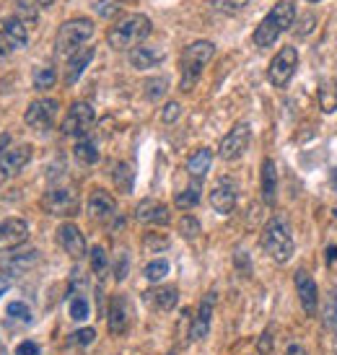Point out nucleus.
I'll use <instances>...</instances> for the list:
<instances>
[{"instance_id":"nucleus-1","label":"nucleus","mask_w":337,"mask_h":355,"mask_svg":"<svg viewBox=\"0 0 337 355\" xmlns=\"http://www.w3.org/2000/svg\"><path fill=\"white\" fill-rule=\"evenodd\" d=\"M213 55H216V44L208 40L192 42V44H187V47L182 50V58H179V70H182L179 86H182V91L195 89V83L200 80L202 70H205V65L213 60Z\"/></svg>"},{"instance_id":"nucleus-2","label":"nucleus","mask_w":337,"mask_h":355,"mask_svg":"<svg viewBox=\"0 0 337 355\" xmlns=\"http://www.w3.org/2000/svg\"><path fill=\"white\" fill-rule=\"evenodd\" d=\"M153 29L148 16L143 13H132L119 19L110 31H107V42H110L112 50H135L140 42L146 40Z\"/></svg>"},{"instance_id":"nucleus-3","label":"nucleus","mask_w":337,"mask_h":355,"mask_svg":"<svg viewBox=\"0 0 337 355\" xmlns=\"http://www.w3.org/2000/svg\"><path fill=\"white\" fill-rule=\"evenodd\" d=\"M262 247L275 262H288L293 257V236L286 218H270L262 228Z\"/></svg>"},{"instance_id":"nucleus-4","label":"nucleus","mask_w":337,"mask_h":355,"mask_svg":"<svg viewBox=\"0 0 337 355\" xmlns=\"http://www.w3.org/2000/svg\"><path fill=\"white\" fill-rule=\"evenodd\" d=\"M94 34V24L89 19H70L65 21L58 31V40H55V50L60 58H73L76 52H80V44L91 40Z\"/></svg>"},{"instance_id":"nucleus-5","label":"nucleus","mask_w":337,"mask_h":355,"mask_svg":"<svg viewBox=\"0 0 337 355\" xmlns=\"http://www.w3.org/2000/svg\"><path fill=\"white\" fill-rule=\"evenodd\" d=\"M40 205L44 213H50V216H60V218H68V216H76L80 207V200H78V192L70 187H55V189H47L44 195H42Z\"/></svg>"},{"instance_id":"nucleus-6","label":"nucleus","mask_w":337,"mask_h":355,"mask_svg":"<svg viewBox=\"0 0 337 355\" xmlns=\"http://www.w3.org/2000/svg\"><path fill=\"white\" fill-rule=\"evenodd\" d=\"M94 119H96V112L91 104L86 101H76L73 107H70L68 117L62 119V132L70 135V138H86L94 128Z\"/></svg>"},{"instance_id":"nucleus-7","label":"nucleus","mask_w":337,"mask_h":355,"mask_svg":"<svg viewBox=\"0 0 337 355\" xmlns=\"http://www.w3.org/2000/svg\"><path fill=\"white\" fill-rule=\"evenodd\" d=\"M296 65H298L296 47H283V50H280L275 58L270 60V68H268L270 83H273V86H278V89H283L288 80L293 78V73H296Z\"/></svg>"},{"instance_id":"nucleus-8","label":"nucleus","mask_w":337,"mask_h":355,"mask_svg":"<svg viewBox=\"0 0 337 355\" xmlns=\"http://www.w3.org/2000/svg\"><path fill=\"white\" fill-rule=\"evenodd\" d=\"M249 140H252V128H249L247 122H239V125H234L223 135V140H221L218 146V156L223 161H236L249 148Z\"/></svg>"},{"instance_id":"nucleus-9","label":"nucleus","mask_w":337,"mask_h":355,"mask_svg":"<svg viewBox=\"0 0 337 355\" xmlns=\"http://www.w3.org/2000/svg\"><path fill=\"white\" fill-rule=\"evenodd\" d=\"M58 101L55 99H37L31 101L26 112H24V122L34 130H47L52 128V122H55V114H58Z\"/></svg>"},{"instance_id":"nucleus-10","label":"nucleus","mask_w":337,"mask_h":355,"mask_svg":"<svg viewBox=\"0 0 337 355\" xmlns=\"http://www.w3.org/2000/svg\"><path fill=\"white\" fill-rule=\"evenodd\" d=\"M86 207H89V218L96 223H112L119 216L117 200L112 198L107 189H94Z\"/></svg>"},{"instance_id":"nucleus-11","label":"nucleus","mask_w":337,"mask_h":355,"mask_svg":"<svg viewBox=\"0 0 337 355\" xmlns=\"http://www.w3.org/2000/svg\"><path fill=\"white\" fill-rule=\"evenodd\" d=\"M29 239V223L24 218H3L0 220V252L21 247Z\"/></svg>"},{"instance_id":"nucleus-12","label":"nucleus","mask_w":337,"mask_h":355,"mask_svg":"<svg viewBox=\"0 0 337 355\" xmlns=\"http://www.w3.org/2000/svg\"><path fill=\"white\" fill-rule=\"evenodd\" d=\"M236 182L231 177H221L218 182H216V187L210 189V205H213V210L216 213H221V216H228L234 207H236Z\"/></svg>"},{"instance_id":"nucleus-13","label":"nucleus","mask_w":337,"mask_h":355,"mask_svg":"<svg viewBox=\"0 0 337 355\" xmlns=\"http://www.w3.org/2000/svg\"><path fill=\"white\" fill-rule=\"evenodd\" d=\"M37 259H40L37 249H10L8 254L0 259V270L8 272V275H24L37 265Z\"/></svg>"},{"instance_id":"nucleus-14","label":"nucleus","mask_w":337,"mask_h":355,"mask_svg":"<svg viewBox=\"0 0 337 355\" xmlns=\"http://www.w3.org/2000/svg\"><path fill=\"white\" fill-rule=\"evenodd\" d=\"M31 161V148L29 146H16V148H8L3 156H0V184L8 182L19 174L21 168Z\"/></svg>"},{"instance_id":"nucleus-15","label":"nucleus","mask_w":337,"mask_h":355,"mask_svg":"<svg viewBox=\"0 0 337 355\" xmlns=\"http://www.w3.org/2000/svg\"><path fill=\"white\" fill-rule=\"evenodd\" d=\"M213 306H216V291H210L208 296L200 301V309L192 316V324H189V340L198 343L205 340V335L210 332V319H213Z\"/></svg>"},{"instance_id":"nucleus-16","label":"nucleus","mask_w":337,"mask_h":355,"mask_svg":"<svg viewBox=\"0 0 337 355\" xmlns=\"http://www.w3.org/2000/svg\"><path fill=\"white\" fill-rule=\"evenodd\" d=\"M135 218L146 226H166L171 220V213H168V207L161 200L146 198L140 200L138 207H135Z\"/></svg>"},{"instance_id":"nucleus-17","label":"nucleus","mask_w":337,"mask_h":355,"mask_svg":"<svg viewBox=\"0 0 337 355\" xmlns=\"http://www.w3.org/2000/svg\"><path fill=\"white\" fill-rule=\"evenodd\" d=\"M296 293H298V301H301V309H304V314H317L319 309V288L314 283V277L309 275L306 270H298L296 272Z\"/></svg>"},{"instance_id":"nucleus-18","label":"nucleus","mask_w":337,"mask_h":355,"mask_svg":"<svg viewBox=\"0 0 337 355\" xmlns=\"http://www.w3.org/2000/svg\"><path fill=\"white\" fill-rule=\"evenodd\" d=\"M58 244L73 259H80L86 254V239H83V234H80V228L76 223H62L58 228Z\"/></svg>"},{"instance_id":"nucleus-19","label":"nucleus","mask_w":337,"mask_h":355,"mask_svg":"<svg viewBox=\"0 0 337 355\" xmlns=\"http://www.w3.org/2000/svg\"><path fill=\"white\" fill-rule=\"evenodd\" d=\"M107 324H110L112 335H125L130 327V304L125 296H114L110 304V314H107Z\"/></svg>"},{"instance_id":"nucleus-20","label":"nucleus","mask_w":337,"mask_h":355,"mask_svg":"<svg viewBox=\"0 0 337 355\" xmlns=\"http://www.w3.org/2000/svg\"><path fill=\"white\" fill-rule=\"evenodd\" d=\"M146 304L156 311H174L179 304V291L174 286H159L146 291Z\"/></svg>"},{"instance_id":"nucleus-21","label":"nucleus","mask_w":337,"mask_h":355,"mask_svg":"<svg viewBox=\"0 0 337 355\" xmlns=\"http://www.w3.org/2000/svg\"><path fill=\"white\" fill-rule=\"evenodd\" d=\"M164 60V52L159 47H148V44H138L135 50H130V65L135 70H148L159 65Z\"/></svg>"},{"instance_id":"nucleus-22","label":"nucleus","mask_w":337,"mask_h":355,"mask_svg":"<svg viewBox=\"0 0 337 355\" xmlns=\"http://www.w3.org/2000/svg\"><path fill=\"white\" fill-rule=\"evenodd\" d=\"M259 187H262V200L273 205L275 202V192H278V168L275 164L265 158L262 161V171H259Z\"/></svg>"},{"instance_id":"nucleus-23","label":"nucleus","mask_w":337,"mask_h":355,"mask_svg":"<svg viewBox=\"0 0 337 355\" xmlns=\"http://www.w3.org/2000/svg\"><path fill=\"white\" fill-rule=\"evenodd\" d=\"M268 19L278 26L280 31H286L293 26V21H296V6L291 3V0H280L273 6V10L268 13Z\"/></svg>"},{"instance_id":"nucleus-24","label":"nucleus","mask_w":337,"mask_h":355,"mask_svg":"<svg viewBox=\"0 0 337 355\" xmlns=\"http://www.w3.org/2000/svg\"><path fill=\"white\" fill-rule=\"evenodd\" d=\"M210 164H213V150L210 148H198L187 158V174L192 179H202L208 174Z\"/></svg>"},{"instance_id":"nucleus-25","label":"nucleus","mask_w":337,"mask_h":355,"mask_svg":"<svg viewBox=\"0 0 337 355\" xmlns=\"http://www.w3.org/2000/svg\"><path fill=\"white\" fill-rule=\"evenodd\" d=\"M91 60H94V47L80 50V52H76L73 58H68V70H65V83H68V86H73V83L80 78V73L86 70V65H89Z\"/></svg>"},{"instance_id":"nucleus-26","label":"nucleus","mask_w":337,"mask_h":355,"mask_svg":"<svg viewBox=\"0 0 337 355\" xmlns=\"http://www.w3.org/2000/svg\"><path fill=\"white\" fill-rule=\"evenodd\" d=\"M3 31H6V37L10 40L13 47H26V42H29V31H26V24L21 19H6L3 21Z\"/></svg>"},{"instance_id":"nucleus-27","label":"nucleus","mask_w":337,"mask_h":355,"mask_svg":"<svg viewBox=\"0 0 337 355\" xmlns=\"http://www.w3.org/2000/svg\"><path fill=\"white\" fill-rule=\"evenodd\" d=\"M112 179H114V184H117L119 192H132V182H135V171H132V166L130 164H114V168H112Z\"/></svg>"},{"instance_id":"nucleus-28","label":"nucleus","mask_w":337,"mask_h":355,"mask_svg":"<svg viewBox=\"0 0 337 355\" xmlns=\"http://www.w3.org/2000/svg\"><path fill=\"white\" fill-rule=\"evenodd\" d=\"M73 156L78 158L80 164H86V166H94L96 161H99V148H96V143L94 140H86L80 138L78 143H76V148H73Z\"/></svg>"},{"instance_id":"nucleus-29","label":"nucleus","mask_w":337,"mask_h":355,"mask_svg":"<svg viewBox=\"0 0 337 355\" xmlns=\"http://www.w3.org/2000/svg\"><path fill=\"white\" fill-rule=\"evenodd\" d=\"M319 109H322L325 114H332L337 109V86L332 80L319 86Z\"/></svg>"},{"instance_id":"nucleus-30","label":"nucleus","mask_w":337,"mask_h":355,"mask_svg":"<svg viewBox=\"0 0 337 355\" xmlns=\"http://www.w3.org/2000/svg\"><path fill=\"white\" fill-rule=\"evenodd\" d=\"M55 80H58V73H55L52 65H40V68L34 70V89L47 91L55 86Z\"/></svg>"},{"instance_id":"nucleus-31","label":"nucleus","mask_w":337,"mask_h":355,"mask_svg":"<svg viewBox=\"0 0 337 355\" xmlns=\"http://www.w3.org/2000/svg\"><path fill=\"white\" fill-rule=\"evenodd\" d=\"M200 202V184H189L187 189H182L177 198H174V205L179 210H189V207H195Z\"/></svg>"},{"instance_id":"nucleus-32","label":"nucleus","mask_w":337,"mask_h":355,"mask_svg":"<svg viewBox=\"0 0 337 355\" xmlns=\"http://www.w3.org/2000/svg\"><path fill=\"white\" fill-rule=\"evenodd\" d=\"M322 322H325V327H329V329H335V327H337V293H332V291L325 296V306H322Z\"/></svg>"},{"instance_id":"nucleus-33","label":"nucleus","mask_w":337,"mask_h":355,"mask_svg":"<svg viewBox=\"0 0 337 355\" xmlns=\"http://www.w3.org/2000/svg\"><path fill=\"white\" fill-rule=\"evenodd\" d=\"M91 270H94V275L96 277H104L107 275V270H110V257L101 247H94L91 249Z\"/></svg>"},{"instance_id":"nucleus-34","label":"nucleus","mask_w":337,"mask_h":355,"mask_svg":"<svg viewBox=\"0 0 337 355\" xmlns=\"http://www.w3.org/2000/svg\"><path fill=\"white\" fill-rule=\"evenodd\" d=\"M143 275H146V280H150V283H159V280H164V277L168 275V262L166 259H153V262L146 265Z\"/></svg>"},{"instance_id":"nucleus-35","label":"nucleus","mask_w":337,"mask_h":355,"mask_svg":"<svg viewBox=\"0 0 337 355\" xmlns=\"http://www.w3.org/2000/svg\"><path fill=\"white\" fill-rule=\"evenodd\" d=\"M143 249L146 252H166L168 249V239L159 231H148L146 236H143Z\"/></svg>"},{"instance_id":"nucleus-36","label":"nucleus","mask_w":337,"mask_h":355,"mask_svg":"<svg viewBox=\"0 0 337 355\" xmlns=\"http://www.w3.org/2000/svg\"><path fill=\"white\" fill-rule=\"evenodd\" d=\"M166 89H168V80L164 78V76L146 80V99H148V101H159L161 96L166 94Z\"/></svg>"},{"instance_id":"nucleus-37","label":"nucleus","mask_w":337,"mask_h":355,"mask_svg":"<svg viewBox=\"0 0 337 355\" xmlns=\"http://www.w3.org/2000/svg\"><path fill=\"white\" fill-rule=\"evenodd\" d=\"M68 311H70V319H76V322H83V319H89L91 306H89V301H86L83 296H76V298H70Z\"/></svg>"},{"instance_id":"nucleus-38","label":"nucleus","mask_w":337,"mask_h":355,"mask_svg":"<svg viewBox=\"0 0 337 355\" xmlns=\"http://www.w3.org/2000/svg\"><path fill=\"white\" fill-rule=\"evenodd\" d=\"M202 226H200V220L195 216H182L179 218V234L184 239H198Z\"/></svg>"},{"instance_id":"nucleus-39","label":"nucleus","mask_w":337,"mask_h":355,"mask_svg":"<svg viewBox=\"0 0 337 355\" xmlns=\"http://www.w3.org/2000/svg\"><path fill=\"white\" fill-rule=\"evenodd\" d=\"M16 19H21L24 24H37V19H40V13H37V8L31 6V3H26V0H19L16 3Z\"/></svg>"},{"instance_id":"nucleus-40","label":"nucleus","mask_w":337,"mask_h":355,"mask_svg":"<svg viewBox=\"0 0 337 355\" xmlns=\"http://www.w3.org/2000/svg\"><path fill=\"white\" fill-rule=\"evenodd\" d=\"M96 340V329H91V327H83V329H78V332H73L70 335V345H91Z\"/></svg>"},{"instance_id":"nucleus-41","label":"nucleus","mask_w":337,"mask_h":355,"mask_svg":"<svg viewBox=\"0 0 337 355\" xmlns=\"http://www.w3.org/2000/svg\"><path fill=\"white\" fill-rule=\"evenodd\" d=\"M8 316L19 319V322H31V309L21 301H13V304H8Z\"/></svg>"},{"instance_id":"nucleus-42","label":"nucleus","mask_w":337,"mask_h":355,"mask_svg":"<svg viewBox=\"0 0 337 355\" xmlns=\"http://www.w3.org/2000/svg\"><path fill=\"white\" fill-rule=\"evenodd\" d=\"M96 10H99V16H104V19H112V16L119 13V0H99Z\"/></svg>"},{"instance_id":"nucleus-43","label":"nucleus","mask_w":337,"mask_h":355,"mask_svg":"<svg viewBox=\"0 0 337 355\" xmlns=\"http://www.w3.org/2000/svg\"><path fill=\"white\" fill-rule=\"evenodd\" d=\"M247 3L249 0H213V6L218 10H223V13H236V10H241Z\"/></svg>"},{"instance_id":"nucleus-44","label":"nucleus","mask_w":337,"mask_h":355,"mask_svg":"<svg viewBox=\"0 0 337 355\" xmlns=\"http://www.w3.org/2000/svg\"><path fill=\"white\" fill-rule=\"evenodd\" d=\"M179 114H182V107H179V101H168L166 107L161 109V119H164L166 125H171V122H177Z\"/></svg>"},{"instance_id":"nucleus-45","label":"nucleus","mask_w":337,"mask_h":355,"mask_svg":"<svg viewBox=\"0 0 337 355\" xmlns=\"http://www.w3.org/2000/svg\"><path fill=\"white\" fill-rule=\"evenodd\" d=\"M257 353L259 355H275V347H273V332L265 329L262 337L257 340Z\"/></svg>"},{"instance_id":"nucleus-46","label":"nucleus","mask_w":337,"mask_h":355,"mask_svg":"<svg viewBox=\"0 0 337 355\" xmlns=\"http://www.w3.org/2000/svg\"><path fill=\"white\" fill-rule=\"evenodd\" d=\"M16 355H40V345L31 343V340H24L16 345Z\"/></svg>"},{"instance_id":"nucleus-47","label":"nucleus","mask_w":337,"mask_h":355,"mask_svg":"<svg viewBox=\"0 0 337 355\" xmlns=\"http://www.w3.org/2000/svg\"><path fill=\"white\" fill-rule=\"evenodd\" d=\"M10 50H13V44H10V40L6 37V31L0 29V58H8Z\"/></svg>"},{"instance_id":"nucleus-48","label":"nucleus","mask_w":337,"mask_h":355,"mask_svg":"<svg viewBox=\"0 0 337 355\" xmlns=\"http://www.w3.org/2000/svg\"><path fill=\"white\" fill-rule=\"evenodd\" d=\"M286 355H309V353H306V347H304V345H298V343H291V345L286 347Z\"/></svg>"},{"instance_id":"nucleus-49","label":"nucleus","mask_w":337,"mask_h":355,"mask_svg":"<svg viewBox=\"0 0 337 355\" xmlns=\"http://www.w3.org/2000/svg\"><path fill=\"white\" fill-rule=\"evenodd\" d=\"M327 265L332 267V270L337 267V247H329L327 249Z\"/></svg>"},{"instance_id":"nucleus-50","label":"nucleus","mask_w":337,"mask_h":355,"mask_svg":"<svg viewBox=\"0 0 337 355\" xmlns=\"http://www.w3.org/2000/svg\"><path fill=\"white\" fill-rule=\"evenodd\" d=\"M8 148H10V135H6V132H3V135H0V156H3Z\"/></svg>"},{"instance_id":"nucleus-51","label":"nucleus","mask_w":337,"mask_h":355,"mask_svg":"<svg viewBox=\"0 0 337 355\" xmlns=\"http://www.w3.org/2000/svg\"><path fill=\"white\" fill-rule=\"evenodd\" d=\"M8 288H10V280L6 275H0V298H3V293H8Z\"/></svg>"},{"instance_id":"nucleus-52","label":"nucleus","mask_w":337,"mask_h":355,"mask_svg":"<svg viewBox=\"0 0 337 355\" xmlns=\"http://www.w3.org/2000/svg\"><path fill=\"white\" fill-rule=\"evenodd\" d=\"M34 3H37L40 8H50V6H52V3H55V0H34Z\"/></svg>"},{"instance_id":"nucleus-53","label":"nucleus","mask_w":337,"mask_h":355,"mask_svg":"<svg viewBox=\"0 0 337 355\" xmlns=\"http://www.w3.org/2000/svg\"><path fill=\"white\" fill-rule=\"evenodd\" d=\"M309 3H319V0H309Z\"/></svg>"}]
</instances>
